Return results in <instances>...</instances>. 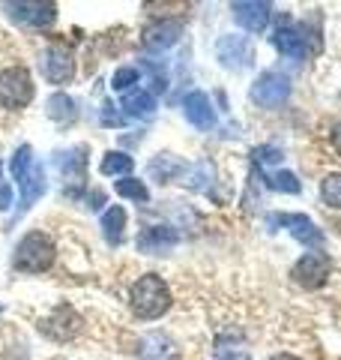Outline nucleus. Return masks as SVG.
<instances>
[{
  "instance_id": "obj_34",
  "label": "nucleus",
  "mask_w": 341,
  "mask_h": 360,
  "mask_svg": "<svg viewBox=\"0 0 341 360\" xmlns=\"http://www.w3.org/2000/svg\"><path fill=\"white\" fill-rule=\"evenodd\" d=\"M87 205H90V207H93V210H99L102 205H105V195H102V193H99V189H93V193H90V198H87Z\"/></svg>"
},
{
  "instance_id": "obj_11",
  "label": "nucleus",
  "mask_w": 341,
  "mask_h": 360,
  "mask_svg": "<svg viewBox=\"0 0 341 360\" xmlns=\"http://www.w3.org/2000/svg\"><path fill=\"white\" fill-rule=\"evenodd\" d=\"M215 58H219V63L225 66V70L243 72V70L252 66L255 49H252V42H248L246 37H234V33H227V37H222L219 42H215Z\"/></svg>"
},
{
  "instance_id": "obj_18",
  "label": "nucleus",
  "mask_w": 341,
  "mask_h": 360,
  "mask_svg": "<svg viewBox=\"0 0 341 360\" xmlns=\"http://www.w3.org/2000/svg\"><path fill=\"white\" fill-rule=\"evenodd\" d=\"M138 354L147 357V360H174L177 348H174V342H170L165 333L156 330V333H147L144 340L138 342Z\"/></svg>"
},
{
  "instance_id": "obj_35",
  "label": "nucleus",
  "mask_w": 341,
  "mask_h": 360,
  "mask_svg": "<svg viewBox=\"0 0 341 360\" xmlns=\"http://www.w3.org/2000/svg\"><path fill=\"white\" fill-rule=\"evenodd\" d=\"M269 360H300V357H293V354H284V352H281V354H272Z\"/></svg>"
},
{
  "instance_id": "obj_9",
  "label": "nucleus",
  "mask_w": 341,
  "mask_h": 360,
  "mask_svg": "<svg viewBox=\"0 0 341 360\" xmlns=\"http://www.w3.org/2000/svg\"><path fill=\"white\" fill-rule=\"evenodd\" d=\"M39 330L54 342H69L81 333V315H78L69 303H60L48 319L39 321Z\"/></svg>"
},
{
  "instance_id": "obj_22",
  "label": "nucleus",
  "mask_w": 341,
  "mask_h": 360,
  "mask_svg": "<svg viewBox=\"0 0 341 360\" xmlns=\"http://www.w3.org/2000/svg\"><path fill=\"white\" fill-rule=\"evenodd\" d=\"M213 180H215V168L210 160H201L195 165H186V172H183V184L189 189H198V193H207V189L213 186Z\"/></svg>"
},
{
  "instance_id": "obj_17",
  "label": "nucleus",
  "mask_w": 341,
  "mask_h": 360,
  "mask_svg": "<svg viewBox=\"0 0 341 360\" xmlns=\"http://www.w3.org/2000/svg\"><path fill=\"white\" fill-rule=\"evenodd\" d=\"M87 148H72L66 153H54V165L66 174L69 184H81L84 186V174H87Z\"/></svg>"
},
{
  "instance_id": "obj_12",
  "label": "nucleus",
  "mask_w": 341,
  "mask_h": 360,
  "mask_svg": "<svg viewBox=\"0 0 341 360\" xmlns=\"http://www.w3.org/2000/svg\"><path fill=\"white\" fill-rule=\"evenodd\" d=\"M231 13L246 33H264L269 27L272 6L264 4V0H236V4H231Z\"/></svg>"
},
{
  "instance_id": "obj_4",
  "label": "nucleus",
  "mask_w": 341,
  "mask_h": 360,
  "mask_svg": "<svg viewBox=\"0 0 341 360\" xmlns=\"http://www.w3.org/2000/svg\"><path fill=\"white\" fill-rule=\"evenodd\" d=\"M33 96H36V84L27 66H6L0 72V108L21 111L33 103Z\"/></svg>"
},
{
  "instance_id": "obj_3",
  "label": "nucleus",
  "mask_w": 341,
  "mask_h": 360,
  "mask_svg": "<svg viewBox=\"0 0 341 360\" xmlns=\"http://www.w3.org/2000/svg\"><path fill=\"white\" fill-rule=\"evenodd\" d=\"M9 174L21 184V207H18V213H27L33 207V201L45 193V174H42L39 162L33 160L30 144H21V148L9 156Z\"/></svg>"
},
{
  "instance_id": "obj_26",
  "label": "nucleus",
  "mask_w": 341,
  "mask_h": 360,
  "mask_svg": "<svg viewBox=\"0 0 341 360\" xmlns=\"http://www.w3.org/2000/svg\"><path fill=\"white\" fill-rule=\"evenodd\" d=\"M114 189H117L120 198H129V201H138V205H147L150 201V189H147L144 180L138 177H123L114 184Z\"/></svg>"
},
{
  "instance_id": "obj_31",
  "label": "nucleus",
  "mask_w": 341,
  "mask_h": 360,
  "mask_svg": "<svg viewBox=\"0 0 341 360\" xmlns=\"http://www.w3.org/2000/svg\"><path fill=\"white\" fill-rule=\"evenodd\" d=\"M9 207H13V186H9V180H0V210Z\"/></svg>"
},
{
  "instance_id": "obj_16",
  "label": "nucleus",
  "mask_w": 341,
  "mask_h": 360,
  "mask_svg": "<svg viewBox=\"0 0 341 360\" xmlns=\"http://www.w3.org/2000/svg\"><path fill=\"white\" fill-rule=\"evenodd\" d=\"M183 115H186V120L192 123V127L201 129V132H210L215 127L213 99H210V94H203V90H192V94H186V99H183Z\"/></svg>"
},
{
  "instance_id": "obj_28",
  "label": "nucleus",
  "mask_w": 341,
  "mask_h": 360,
  "mask_svg": "<svg viewBox=\"0 0 341 360\" xmlns=\"http://www.w3.org/2000/svg\"><path fill=\"white\" fill-rule=\"evenodd\" d=\"M321 201H323L326 207L341 210V172L326 174V177L321 180Z\"/></svg>"
},
{
  "instance_id": "obj_6",
  "label": "nucleus",
  "mask_w": 341,
  "mask_h": 360,
  "mask_svg": "<svg viewBox=\"0 0 341 360\" xmlns=\"http://www.w3.org/2000/svg\"><path fill=\"white\" fill-rule=\"evenodd\" d=\"M329 274H333V262L323 250H314V252H305L302 258H297V264L290 267V279L305 291H317L326 285Z\"/></svg>"
},
{
  "instance_id": "obj_24",
  "label": "nucleus",
  "mask_w": 341,
  "mask_h": 360,
  "mask_svg": "<svg viewBox=\"0 0 341 360\" xmlns=\"http://www.w3.org/2000/svg\"><path fill=\"white\" fill-rule=\"evenodd\" d=\"M132 168H135V160L129 153H123V150H108L105 156H102V162H99L102 177H129Z\"/></svg>"
},
{
  "instance_id": "obj_14",
  "label": "nucleus",
  "mask_w": 341,
  "mask_h": 360,
  "mask_svg": "<svg viewBox=\"0 0 341 360\" xmlns=\"http://www.w3.org/2000/svg\"><path fill=\"white\" fill-rule=\"evenodd\" d=\"M4 9H6L9 18L25 21L30 27H51L57 21V15H60L57 4H42V0H36V4H6Z\"/></svg>"
},
{
  "instance_id": "obj_19",
  "label": "nucleus",
  "mask_w": 341,
  "mask_h": 360,
  "mask_svg": "<svg viewBox=\"0 0 341 360\" xmlns=\"http://www.w3.org/2000/svg\"><path fill=\"white\" fill-rule=\"evenodd\" d=\"M120 105H123V111H126L129 117H150L156 111V96L150 94V90L135 87V90H129V94L123 96Z\"/></svg>"
},
{
  "instance_id": "obj_7",
  "label": "nucleus",
  "mask_w": 341,
  "mask_h": 360,
  "mask_svg": "<svg viewBox=\"0 0 341 360\" xmlns=\"http://www.w3.org/2000/svg\"><path fill=\"white\" fill-rule=\"evenodd\" d=\"M290 78L279 72V70H267L258 75V82L252 84L248 90V96H252V103L260 105V108H279L290 99Z\"/></svg>"
},
{
  "instance_id": "obj_29",
  "label": "nucleus",
  "mask_w": 341,
  "mask_h": 360,
  "mask_svg": "<svg viewBox=\"0 0 341 360\" xmlns=\"http://www.w3.org/2000/svg\"><path fill=\"white\" fill-rule=\"evenodd\" d=\"M138 82H141L138 66H120V70L114 72V78H111V87L120 90V94H129V90L138 87Z\"/></svg>"
},
{
  "instance_id": "obj_33",
  "label": "nucleus",
  "mask_w": 341,
  "mask_h": 360,
  "mask_svg": "<svg viewBox=\"0 0 341 360\" xmlns=\"http://www.w3.org/2000/svg\"><path fill=\"white\" fill-rule=\"evenodd\" d=\"M329 144H333L335 153L341 156V123H335V127L329 129Z\"/></svg>"
},
{
  "instance_id": "obj_27",
  "label": "nucleus",
  "mask_w": 341,
  "mask_h": 360,
  "mask_svg": "<svg viewBox=\"0 0 341 360\" xmlns=\"http://www.w3.org/2000/svg\"><path fill=\"white\" fill-rule=\"evenodd\" d=\"M267 186H269V189H276V193H284V195H300V193H302L300 177L293 174V172H284V168L267 177Z\"/></svg>"
},
{
  "instance_id": "obj_30",
  "label": "nucleus",
  "mask_w": 341,
  "mask_h": 360,
  "mask_svg": "<svg viewBox=\"0 0 341 360\" xmlns=\"http://www.w3.org/2000/svg\"><path fill=\"white\" fill-rule=\"evenodd\" d=\"M252 160H255L258 165H264V162H279V160H281V150L272 148V144H260V148L252 150Z\"/></svg>"
},
{
  "instance_id": "obj_1",
  "label": "nucleus",
  "mask_w": 341,
  "mask_h": 360,
  "mask_svg": "<svg viewBox=\"0 0 341 360\" xmlns=\"http://www.w3.org/2000/svg\"><path fill=\"white\" fill-rule=\"evenodd\" d=\"M174 295H170L168 283L159 274H144L129 288V307L141 321H156L170 309Z\"/></svg>"
},
{
  "instance_id": "obj_32",
  "label": "nucleus",
  "mask_w": 341,
  "mask_h": 360,
  "mask_svg": "<svg viewBox=\"0 0 341 360\" xmlns=\"http://www.w3.org/2000/svg\"><path fill=\"white\" fill-rule=\"evenodd\" d=\"M102 123H108V127H120V117H117V111H114V105L111 103H105L102 105Z\"/></svg>"
},
{
  "instance_id": "obj_23",
  "label": "nucleus",
  "mask_w": 341,
  "mask_h": 360,
  "mask_svg": "<svg viewBox=\"0 0 341 360\" xmlns=\"http://www.w3.org/2000/svg\"><path fill=\"white\" fill-rule=\"evenodd\" d=\"M45 111H48V117L57 120V123H72L78 117V105L72 96H66L63 90H57V94L48 96V103H45Z\"/></svg>"
},
{
  "instance_id": "obj_20",
  "label": "nucleus",
  "mask_w": 341,
  "mask_h": 360,
  "mask_svg": "<svg viewBox=\"0 0 341 360\" xmlns=\"http://www.w3.org/2000/svg\"><path fill=\"white\" fill-rule=\"evenodd\" d=\"M183 172H186V162L177 160V156H170V153H159V156L150 160V174L159 180V184H168V180L183 177Z\"/></svg>"
},
{
  "instance_id": "obj_21",
  "label": "nucleus",
  "mask_w": 341,
  "mask_h": 360,
  "mask_svg": "<svg viewBox=\"0 0 341 360\" xmlns=\"http://www.w3.org/2000/svg\"><path fill=\"white\" fill-rule=\"evenodd\" d=\"M126 222H129V217H126V210H123L120 205H114V207H108L105 213H102V234H105V240L111 246H117L123 240Z\"/></svg>"
},
{
  "instance_id": "obj_15",
  "label": "nucleus",
  "mask_w": 341,
  "mask_h": 360,
  "mask_svg": "<svg viewBox=\"0 0 341 360\" xmlns=\"http://www.w3.org/2000/svg\"><path fill=\"white\" fill-rule=\"evenodd\" d=\"M180 243V234L174 225H147V229L138 231V252H147V255H162L168 250H174Z\"/></svg>"
},
{
  "instance_id": "obj_25",
  "label": "nucleus",
  "mask_w": 341,
  "mask_h": 360,
  "mask_svg": "<svg viewBox=\"0 0 341 360\" xmlns=\"http://www.w3.org/2000/svg\"><path fill=\"white\" fill-rule=\"evenodd\" d=\"M215 360H252V354L243 348L240 336H219L215 340Z\"/></svg>"
},
{
  "instance_id": "obj_13",
  "label": "nucleus",
  "mask_w": 341,
  "mask_h": 360,
  "mask_svg": "<svg viewBox=\"0 0 341 360\" xmlns=\"http://www.w3.org/2000/svg\"><path fill=\"white\" fill-rule=\"evenodd\" d=\"M183 37V21L180 18H156L153 25L144 27V49L150 51H168L170 45H177Z\"/></svg>"
},
{
  "instance_id": "obj_5",
  "label": "nucleus",
  "mask_w": 341,
  "mask_h": 360,
  "mask_svg": "<svg viewBox=\"0 0 341 360\" xmlns=\"http://www.w3.org/2000/svg\"><path fill=\"white\" fill-rule=\"evenodd\" d=\"M267 225H269V231L288 229L293 234V240L305 246V252L323 250V243H326V234L317 229V222L312 217H305V213H269Z\"/></svg>"
},
{
  "instance_id": "obj_2",
  "label": "nucleus",
  "mask_w": 341,
  "mask_h": 360,
  "mask_svg": "<svg viewBox=\"0 0 341 360\" xmlns=\"http://www.w3.org/2000/svg\"><path fill=\"white\" fill-rule=\"evenodd\" d=\"M57 262V243L45 231H27L15 243L13 252V270L18 274H45Z\"/></svg>"
},
{
  "instance_id": "obj_8",
  "label": "nucleus",
  "mask_w": 341,
  "mask_h": 360,
  "mask_svg": "<svg viewBox=\"0 0 341 360\" xmlns=\"http://www.w3.org/2000/svg\"><path fill=\"white\" fill-rule=\"evenodd\" d=\"M42 72L51 84H69L75 78V51L66 42H51L42 51Z\"/></svg>"
},
{
  "instance_id": "obj_10",
  "label": "nucleus",
  "mask_w": 341,
  "mask_h": 360,
  "mask_svg": "<svg viewBox=\"0 0 341 360\" xmlns=\"http://www.w3.org/2000/svg\"><path fill=\"white\" fill-rule=\"evenodd\" d=\"M272 45H276L288 60H305V54H309V37H305V27L293 25L290 15H284L279 21L276 33H272Z\"/></svg>"
}]
</instances>
